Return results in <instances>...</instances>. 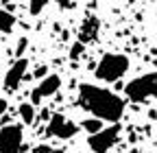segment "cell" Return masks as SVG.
<instances>
[{
	"label": "cell",
	"instance_id": "cell-7",
	"mask_svg": "<svg viewBox=\"0 0 157 153\" xmlns=\"http://www.w3.org/2000/svg\"><path fill=\"white\" fill-rule=\"evenodd\" d=\"M59 88H61V76H59V74H48L46 79H42V81L37 83V88L31 92V103L33 105H39L44 99L57 94Z\"/></svg>",
	"mask_w": 157,
	"mask_h": 153
},
{
	"label": "cell",
	"instance_id": "cell-10",
	"mask_svg": "<svg viewBox=\"0 0 157 153\" xmlns=\"http://www.w3.org/2000/svg\"><path fill=\"white\" fill-rule=\"evenodd\" d=\"M17 112H20V118H22V123H26V125L35 123V105H33V103H22Z\"/></svg>",
	"mask_w": 157,
	"mask_h": 153
},
{
	"label": "cell",
	"instance_id": "cell-14",
	"mask_svg": "<svg viewBox=\"0 0 157 153\" xmlns=\"http://www.w3.org/2000/svg\"><path fill=\"white\" fill-rule=\"evenodd\" d=\"M26 37H20V42H17V55H20V59H22V53H24V48H26Z\"/></svg>",
	"mask_w": 157,
	"mask_h": 153
},
{
	"label": "cell",
	"instance_id": "cell-8",
	"mask_svg": "<svg viewBox=\"0 0 157 153\" xmlns=\"http://www.w3.org/2000/svg\"><path fill=\"white\" fill-rule=\"evenodd\" d=\"M26 66H29V59H17L13 61V66L9 68V72H7V76H5V90L7 92H15L17 88H20V83H22V76H24V72H26Z\"/></svg>",
	"mask_w": 157,
	"mask_h": 153
},
{
	"label": "cell",
	"instance_id": "cell-12",
	"mask_svg": "<svg viewBox=\"0 0 157 153\" xmlns=\"http://www.w3.org/2000/svg\"><path fill=\"white\" fill-rule=\"evenodd\" d=\"M81 127L90 133V136H96L98 131H103V120H98V118H85L81 123Z\"/></svg>",
	"mask_w": 157,
	"mask_h": 153
},
{
	"label": "cell",
	"instance_id": "cell-18",
	"mask_svg": "<svg viewBox=\"0 0 157 153\" xmlns=\"http://www.w3.org/2000/svg\"><path fill=\"white\" fill-rule=\"evenodd\" d=\"M39 116H42L44 120H50V118H48V116H50V112H48V109H42V114H39Z\"/></svg>",
	"mask_w": 157,
	"mask_h": 153
},
{
	"label": "cell",
	"instance_id": "cell-17",
	"mask_svg": "<svg viewBox=\"0 0 157 153\" xmlns=\"http://www.w3.org/2000/svg\"><path fill=\"white\" fill-rule=\"evenodd\" d=\"M5 112H7V101H5V99H0V116H2Z\"/></svg>",
	"mask_w": 157,
	"mask_h": 153
},
{
	"label": "cell",
	"instance_id": "cell-15",
	"mask_svg": "<svg viewBox=\"0 0 157 153\" xmlns=\"http://www.w3.org/2000/svg\"><path fill=\"white\" fill-rule=\"evenodd\" d=\"M42 7H44V2H31V13H33V15H37Z\"/></svg>",
	"mask_w": 157,
	"mask_h": 153
},
{
	"label": "cell",
	"instance_id": "cell-6",
	"mask_svg": "<svg viewBox=\"0 0 157 153\" xmlns=\"http://www.w3.org/2000/svg\"><path fill=\"white\" fill-rule=\"evenodd\" d=\"M76 131H78V127H76L68 116H63V114H55V116L50 118V123H48V129H46L48 136H52V138H61V140L72 138Z\"/></svg>",
	"mask_w": 157,
	"mask_h": 153
},
{
	"label": "cell",
	"instance_id": "cell-2",
	"mask_svg": "<svg viewBox=\"0 0 157 153\" xmlns=\"http://www.w3.org/2000/svg\"><path fill=\"white\" fill-rule=\"evenodd\" d=\"M129 66H131V61H129L127 55L107 53V55L101 57V61L96 64L94 74H96V79H101V81H118L127 74Z\"/></svg>",
	"mask_w": 157,
	"mask_h": 153
},
{
	"label": "cell",
	"instance_id": "cell-1",
	"mask_svg": "<svg viewBox=\"0 0 157 153\" xmlns=\"http://www.w3.org/2000/svg\"><path fill=\"white\" fill-rule=\"evenodd\" d=\"M78 105H81L85 112H90L94 118L98 120H109L113 125H118L124 116V101L113 94L107 88H98L92 83H81L78 85Z\"/></svg>",
	"mask_w": 157,
	"mask_h": 153
},
{
	"label": "cell",
	"instance_id": "cell-4",
	"mask_svg": "<svg viewBox=\"0 0 157 153\" xmlns=\"http://www.w3.org/2000/svg\"><path fill=\"white\" fill-rule=\"evenodd\" d=\"M120 131H122L120 125H111V127H107L103 131H98L96 136H90L87 138V147L94 153H107L116 144V140L120 138Z\"/></svg>",
	"mask_w": 157,
	"mask_h": 153
},
{
	"label": "cell",
	"instance_id": "cell-5",
	"mask_svg": "<svg viewBox=\"0 0 157 153\" xmlns=\"http://www.w3.org/2000/svg\"><path fill=\"white\" fill-rule=\"evenodd\" d=\"M22 149V127L5 125L0 129V153H20Z\"/></svg>",
	"mask_w": 157,
	"mask_h": 153
},
{
	"label": "cell",
	"instance_id": "cell-11",
	"mask_svg": "<svg viewBox=\"0 0 157 153\" xmlns=\"http://www.w3.org/2000/svg\"><path fill=\"white\" fill-rule=\"evenodd\" d=\"M15 24V15L5 11V9H0V33H9Z\"/></svg>",
	"mask_w": 157,
	"mask_h": 153
},
{
	"label": "cell",
	"instance_id": "cell-19",
	"mask_svg": "<svg viewBox=\"0 0 157 153\" xmlns=\"http://www.w3.org/2000/svg\"><path fill=\"white\" fill-rule=\"evenodd\" d=\"M50 153H66V151H63V149H52Z\"/></svg>",
	"mask_w": 157,
	"mask_h": 153
},
{
	"label": "cell",
	"instance_id": "cell-9",
	"mask_svg": "<svg viewBox=\"0 0 157 153\" xmlns=\"http://www.w3.org/2000/svg\"><path fill=\"white\" fill-rule=\"evenodd\" d=\"M98 29H101V22H98L96 15H87L81 29H78V42L81 44H87V42H94L98 37Z\"/></svg>",
	"mask_w": 157,
	"mask_h": 153
},
{
	"label": "cell",
	"instance_id": "cell-3",
	"mask_svg": "<svg viewBox=\"0 0 157 153\" xmlns=\"http://www.w3.org/2000/svg\"><path fill=\"white\" fill-rule=\"evenodd\" d=\"M124 94L133 103H146V99L157 96V70L148 72V74H142L137 79H133L131 83H127Z\"/></svg>",
	"mask_w": 157,
	"mask_h": 153
},
{
	"label": "cell",
	"instance_id": "cell-16",
	"mask_svg": "<svg viewBox=\"0 0 157 153\" xmlns=\"http://www.w3.org/2000/svg\"><path fill=\"white\" fill-rule=\"evenodd\" d=\"M46 72H48L46 66H42V68H37V70H35V76H37V79H42V76H44V79H46V76H48Z\"/></svg>",
	"mask_w": 157,
	"mask_h": 153
},
{
	"label": "cell",
	"instance_id": "cell-13",
	"mask_svg": "<svg viewBox=\"0 0 157 153\" xmlns=\"http://www.w3.org/2000/svg\"><path fill=\"white\" fill-rule=\"evenodd\" d=\"M85 53V44H81V42H74L72 44V48H70V59L72 61H76L78 59V57H81Z\"/></svg>",
	"mask_w": 157,
	"mask_h": 153
}]
</instances>
